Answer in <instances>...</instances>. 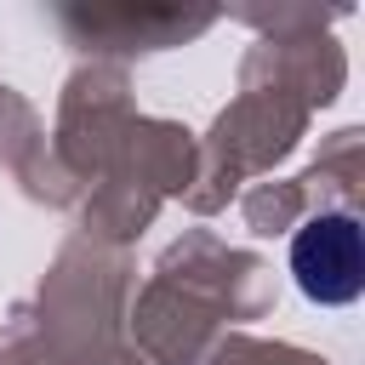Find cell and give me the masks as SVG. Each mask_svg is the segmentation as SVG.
<instances>
[{
    "mask_svg": "<svg viewBox=\"0 0 365 365\" xmlns=\"http://www.w3.org/2000/svg\"><path fill=\"white\" fill-rule=\"evenodd\" d=\"M291 274L308 302L342 308L365 291V228L354 211H319L291 234Z\"/></svg>",
    "mask_w": 365,
    "mask_h": 365,
    "instance_id": "obj_1",
    "label": "cell"
}]
</instances>
